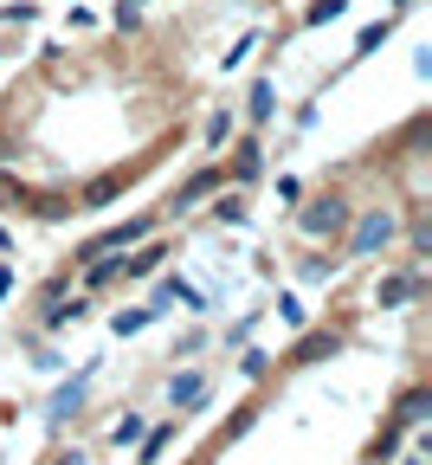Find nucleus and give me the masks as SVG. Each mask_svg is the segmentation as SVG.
Returning <instances> with one entry per match:
<instances>
[{
  "instance_id": "10",
  "label": "nucleus",
  "mask_w": 432,
  "mask_h": 465,
  "mask_svg": "<svg viewBox=\"0 0 432 465\" xmlns=\"http://www.w3.org/2000/svg\"><path fill=\"white\" fill-rule=\"evenodd\" d=\"M168 394H174V401H194V394H201V375H181V381H174Z\"/></svg>"
},
{
  "instance_id": "6",
  "label": "nucleus",
  "mask_w": 432,
  "mask_h": 465,
  "mask_svg": "<svg viewBox=\"0 0 432 465\" xmlns=\"http://www.w3.org/2000/svg\"><path fill=\"white\" fill-rule=\"evenodd\" d=\"M259 143H239V162H232V174H239V182H252V174H259Z\"/></svg>"
},
{
  "instance_id": "12",
  "label": "nucleus",
  "mask_w": 432,
  "mask_h": 465,
  "mask_svg": "<svg viewBox=\"0 0 432 465\" xmlns=\"http://www.w3.org/2000/svg\"><path fill=\"white\" fill-rule=\"evenodd\" d=\"M58 465H78V452H72V459H58Z\"/></svg>"
},
{
  "instance_id": "9",
  "label": "nucleus",
  "mask_w": 432,
  "mask_h": 465,
  "mask_svg": "<svg viewBox=\"0 0 432 465\" xmlns=\"http://www.w3.org/2000/svg\"><path fill=\"white\" fill-rule=\"evenodd\" d=\"M110 194H116V182H110V174H103V182H91V188H84V201H91V207H103Z\"/></svg>"
},
{
  "instance_id": "4",
  "label": "nucleus",
  "mask_w": 432,
  "mask_h": 465,
  "mask_svg": "<svg viewBox=\"0 0 432 465\" xmlns=\"http://www.w3.org/2000/svg\"><path fill=\"white\" fill-rule=\"evenodd\" d=\"M213 182H220V174H213V168H207V174H194V182H188V188H181V194L168 201V213H188V207H194V201H201V194H207Z\"/></svg>"
},
{
  "instance_id": "5",
  "label": "nucleus",
  "mask_w": 432,
  "mask_h": 465,
  "mask_svg": "<svg viewBox=\"0 0 432 465\" xmlns=\"http://www.w3.org/2000/svg\"><path fill=\"white\" fill-rule=\"evenodd\" d=\"M336 342H342L336 330H323V336H303V342H297V362H323V356H329Z\"/></svg>"
},
{
  "instance_id": "3",
  "label": "nucleus",
  "mask_w": 432,
  "mask_h": 465,
  "mask_svg": "<svg viewBox=\"0 0 432 465\" xmlns=\"http://www.w3.org/2000/svg\"><path fill=\"white\" fill-rule=\"evenodd\" d=\"M426 407H432V394H426V388L400 394V414H394V427H419V420H426Z\"/></svg>"
},
{
  "instance_id": "1",
  "label": "nucleus",
  "mask_w": 432,
  "mask_h": 465,
  "mask_svg": "<svg viewBox=\"0 0 432 465\" xmlns=\"http://www.w3.org/2000/svg\"><path fill=\"white\" fill-rule=\"evenodd\" d=\"M297 226L310 232V240H342V232H349V201L342 194H317L310 207L297 213Z\"/></svg>"
},
{
  "instance_id": "11",
  "label": "nucleus",
  "mask_w": 432,
  "mask_h": 465,
  "mask_svg": "<svg viewBox=\"0 0 432 465\" xmlns=\"http://www.w3.org/2000/svg\"><path fill=\"white\" fill-rule=\"evenodd\" d=\"M136 440H142V420L130 414V420H123V427H116V446H136Z\"/></svg>"
},
{
  "instance_id": "7",
  "label": "nucleus",
  "mask_w": 432,
  "mask_h": 465,
  "mask_svg": "<svg viewBox=\"0 0 432 465\" xmlns=\"http://www.w3.org/2000/svg\"><path fill=\"white\" fill-rule=\"evenodd\" d=\"M162 265V246H149V252H136V259H123V272H130V278H149Z\"/></svg>"
},
{
  "instance_id": "2",
  "label": "nucleus",
  "mask_w": 432,
  "mask_h": 465,
  "mask_svg": "<svg viewBox=\"0 0 432 465\" xmlns=\"http://www.w3.org/2000/svg\"><path fill=\"white\" fill-rule=\"evenodd\" d=\"M388 240H394V220H388V213H368V220L355 226V252H381Z\"/></svg>"
},
{
  "instance_id": "8",
  "label": "nucleus",
  "mask_w": 432,
  "mask_h": 465,
  "mask_svg": "<svg viewBox=\"0 0 432 465\" xmlns=\"http://www.w3.org/2000/svg\"><path fill=\"white\" fill-rule=\"evenodd\" d=\"M407 298H413V278H388L381 284V304H407Z\"/></svg>"
}]
</instances>
